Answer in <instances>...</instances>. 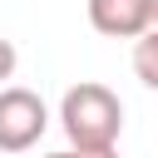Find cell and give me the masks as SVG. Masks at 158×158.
I'll use <instances>...</instances> for the list:
<instances>
[{
    "label": "cell",
    "instance_id": "obj_1",
    "mask_svg": "<svg viewBox=\"0 0 158 158\" xmlns=\"http://www.w3.org/2000/svg\"><path fill=\"white\" fill-rule=\"evenodd\" d=\"M59 128L74 148H114L123 133V104L109 84L79 79L59 99Z\"/></svg>",
    "mask_w": 158,
    "mask_h": 158
},
{
    "label": "cell",
    "instance_id": "obj_2",
    "mask_svg": "<svg viewBox=\"0 0 158 158\" xmlns=\"http://www.w3.org/2000/svg\"><path fill=\"white\" fill-rule=\"evenodd\" d=\"M49 128V109L25 84H0V153H30Z\"/></svg>",
    "mask_w": 158,
    "mask_h": 158
},
{
    "label": "cell",
    "instance_id": "obj_3",
    "mask_svg": "<svg viewBox=\"0 0 158 158\" xmlns=\"http://www.w3.org/2000/svg\"><path fill=\"white\" fill-rule=\"evenodd\" d=\"M89 25L109 40H138L153 25V0H89Z\"/></svg>",
    "mask_w": 158,
    "mask_h": 158
},
{
    "label": "cell",
    "instance_id": "obj_4",
    "mask_svg": "<svg viewBox=\"0 0 158 158\" xmlns=\"http://www.w3.org/2000/svg\"><path fill=\"white\" fill-rule=\"evenodd\" d=\"M133 74L143 89H158V25H148L133 40Z\"/></svg>",
    "mask_w": 158,
    "mask_h": 158
},
{
    "label": "cell",
    "instance_id": "obj_5",
    "mask_svg": "<svg viewBox=\"0 0 158 158\" xmlns=\"http://www.w3.org/2000/svg\"><path fill=\"white\" fill-rule=\"evenodd\" d=\"M44 158H118V143H114V148H74V143H69V148L44 153Z\"/></svg>",
    "mask_w": 158,
    "mask_h": 158
},
{
    "label": "cell",
    "instance_id": "obj_6",
    "mask_svg": "<svg viewBox=\"0 0 158 158\" xmlns=\"http://www.w3.org/2000/svg\"><path fill=\"white\" fill-rule=\"evenodd\" d=\"M15 64H20V54H15V44L0 35V84H5V79H15Z\"/></svg>",
    "mask_w": 158,
    "mask_h": 158
},
{
    "label": "cell",
    "instance_id": "obj_7",
    "mask_svg": "<svg viewBox=\"0 0 158 158\" xmlns=\"http://www.w3.org/2000/svg\"><path fill=\"white\" fill-rule=\"evenodd\" d=\"M153 25H158V0H153Z\"/></svg>",
    "mask_w": 158,
    "mask_h": 158
}]
</instances>
